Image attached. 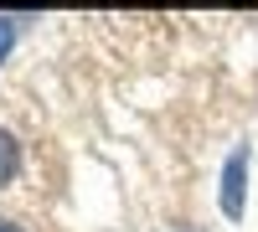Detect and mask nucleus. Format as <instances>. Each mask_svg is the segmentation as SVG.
<instances>
[{"label":"nucleus","mask_w":258,"mask_h":232,"mask_svg":"<svg viewBox=\"0 0 258 232\" xmlns=\"http://www.w3.org/2000/svg\"><path fill=\"white\" fill-rule=\"evenodd\" d=\"M11 47H16V21H11V16H0V62L11 57Z\"/></svg>","instance_id":"nucleus-3"},{"label":"nucleus","mask_w":258,"mask_h":232,"mask_svg":"<svg viewBox=\"0 0 258 232\" xmlns=\"http://www.w3.org/2000/svg\"><path fill=\"white\" fill-rule=\"evenodd\" d=\"M0 232H21V227H16V222H11V217H0Z\"/></svg>","instance_id":"nucleus-4"},{"label":"nucleus","mask_w":258,"mask_h":232,"mask_svg":"<svg viewBox=\"0 0 258 232\" xmlns=\"http://www.w3.org/2000/svg\"><path fill=\"white\" fill-rule=\"evenodd\" d=\"M243 191H248V150H232L227 165H222V191H217V206H222V217L227 222H238L243 217Z\"/></svg>","instance_id":"nucleus-1"},{"label":"nucleus","mask_w":258,"mask_h":232,"mask_svg":"<svg viewBox=\"0 0 258 232\" xmlns=\"http://www.w3.org/2000/svg\"><path fill=\"white\" fill-rule=\"evenodd\" d=\"M16 171H21V144H16L11 129H0V186H11Z\"/></svg>","instance_id":"nucleus-2"}]
</instances>
